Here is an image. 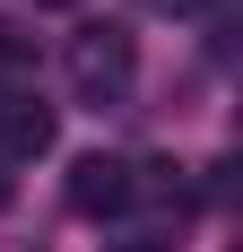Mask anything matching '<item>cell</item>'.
<instances>
[{
  "label": "cell",
  "instance_id": "obj_1",
  "mask_svg": "<svg viewBox=\"0 0 243 252\" xmlns=\"http://www.w3.org/2000/svg\"><path fill=\"white\" fill-rule=\"evenodd\" d=\"M70 87L78 104H130V87H139V44L122 35V26H78L70 35Z\"/></svg>",
  "mask_w": 243,
  "mask_h": 252
},
{
  "label": "cell",
  "instance_id": "obj_2",
  "mask_svg": "<svg viewBox=\"0 0 243 252\" xmlns=\"http://www.w3.org/2000/svg\"><path fill=\"white\" fill-rule=\"evenodd\" d=\"M61 139V113L44 96H0V165H35Z\"/></svg>",
  "mask_w": 243,
  "mask_h": 252
},
{
  "label": "cell",
  "instance_id": "obj_3",
  "mask_svg": "<svg viewBox=\"0 0 243 252\" xmlns=\"http://www.w3.org/2000/svg\"><path fill=\"white\" fill-rule=\"evenodd\" d=\"M70 209H78V218H122V209H130V157L87 148L70 165Z\"/></svg>",
  "mask_w": 243,
  "mask_h": 252
},
{
  "label": "cell",
  "instance_id": "obj_4",
  "mask_svg": "<svg viewBox=\"0 0 243 252\" xmlns=\"http://www.w3.org/2000/svg\"><path fill=\"white\" fill-rule=\"evenodd\" d=\"M18 78H35V35L18 18H0V87L18 96Z\"/></svg>",
  "mask_w": 243,
  "mask_h": 252
},
{
  "label": "cell",
  "instance_id": "obj_5",
  "mask_svg": "<svg viewBox=\"0 0 243 252\" xmlns=\"http://www.w3.org/2000/svg\"><path fill=\"white\" fill-rule=\"evenodd\" d=\"M148 9H174V18H191V9H200V0H148Z\"/></svg>",
  "mask_w": 243,
  "mask_h": 252
},
{
  "label": "cell",
  "instance_id": "obj_6",
  "mask_svg": "<svg viewBox=\"0 0 243 252\" xmlns=\"http://www.w3.org/2000/svg\"><path fill=\"white\" fill-rule=\"evenodd\" d=\"M104 252H156V244H104Z\"/></svg>",
  "mask_w": 243,
  "mask_h": 252
},
{
  "label": "cell",
  "instance_id": "obj_7",
  "mask_svg": "<svg viewBox=\"0 0 243 252\" xmlns=\"http://www.w3.org/2000/svg\"><path fill=\"white\" fill-rule=\"evenodd\" d=\"M35 9H78V0H35Z\"/></svg>",
  "mask_w": 243,
  "mask_h": 252
},
{
  "label": "cell",
  "instance_id": "obj_8",
  "mask_svg": "<svg viewBox=\"0 0 243 252\" xmlns=\"http://www.w3.org/2000/svg\"><path fill=\"white\" fill-rule=\"evenodd\" d=\"M0 252H26V244H0Z\"/></svg>",
  "mask_w": 243,
  "mask_h": 252
}]
</instances>
